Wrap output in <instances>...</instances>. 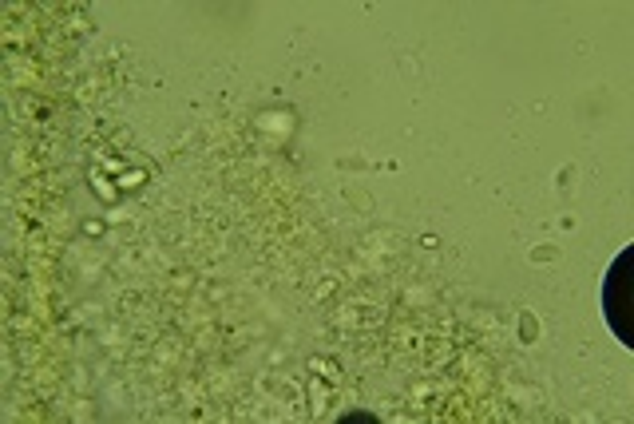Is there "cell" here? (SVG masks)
Segmentation results:
<instances>
[{
    "instance_id": "cell-1",
    "label": "cell",
    "mask_w": 634,
    "mask_h": 424,
    "mask_svg": "<svg viewBox=\"0 0 634 424\" xmlns=\"http://www.w3.org/2000/svg\"><path fill=\"white\" fill-rule=\"evenodd\" d=\"M623 262H627V258H619V262L611 266L607 282H603V318L611 321V329L627 341V325H623Z\"/></svg>"
}]
</instances>
